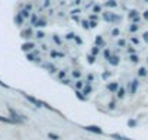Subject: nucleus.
Masks as SVG:
<instances>
[{
  "label": "nucleus",
  "instance_id": "1",
  "mask_svg": "<svg viewBox=\"0 0 148 140\" xmlns=\"http://www.w3.org/2000/svg\"><path fill=\"white\" fill-rule=\"evenodd\" d=\"M8 111H9V114H10V118H12L13 121H16V124H21L22 121H26V117L21 115V114H19L18 111H15L13 108L8 107Z\"/></svg>",
  "mask_w": 148,
  "mask_h": 140
},
{
  "label": "nucleus",
  "instance_id": "2",
  "mask_svg": "<svg viewBox=\"0 0 148 140\" xmlns=\"http://www.w3.org/2000/svg\"><path fill=\"white\" fill-rule=\"evenodd\" d=\"M103 19L108 21V22H119L121 21V16L119 15H115V13H103Z\"/></svg>",
  "mask_w": 148,
  "mask_h": 140
},
{
  "label": "nucleus",
  "instance_id": "3",
  "mask_svg": "<svg viewBox=\"0 0 148 140\" xmlns=\"http://www.w3.org/2000/svg\"><path fill=\"white\" fill-rule=\"evenodd\" d=\"M25 98L31 102V104H34L36 108H41V107H44V102L42 101H39V99H36V98H34V96H29V95H26L25 94Z\"/></svg>",
  "mask_w": 148,
  "mask_h": 140
},
{
  "label": "nucleus",
  "instance_id": "4",
  "mask_svg": "<svg viewBox=\"0 0 148 140\" xmlns=\"http://www.w3.org/2000/svg\"><path fill=\"white\" fill-rule=\"evenodd\" d=\"M86 130H89V131H92V133H96V134H102V133H103L97 125H89V127H86Z\"/></svg>",
  "mask_w": 148,
  "mask_h": 140
},
{
  "label": "nucleus",
  "instance_id": "5",
  "mask_svg": "<svg viewBox=\"0 0 148 140\" xmlns=\"http://www.w3.org/2000/svg\"><path fill=\"white\" fill-rule=\"evenodd\" d=\"M42 66H44V67H45V69L48 70V72H51V73H55V72H57L55 66H54V64H51V63H44Z\"/></svg>",
  "mask_w": 148,
  "mask_h": 140
},
{
  "label": "nucleus",
  "instance_id": "6",
  "mask_svg": "<svg viewBox=\"0 0 148 140\" xmlns=\"http://www.w3.org/2000/svg\"><path fill=\"white\" fill-rule=\"evenodd\" d=\"M108 60H109V63H110L112 66H118V64H119V57H118V55H110Z\"/></svg>",
  "mask_w": 148,
  "mask_h": 140
},
{
  "label": "nucleus",
  "instance_id": "7",
  "mask_svg": "<svg viewBox=\"0 0 148 140\" xmlns=\"http://www.w3.org/2000/svg\"><path fill=\"white\" fill-rule=\"evenodd\" d=\"M21 37L29 40V38L32 37V29H25V31H22V32H21Z\"/></svg>",
  "mask_w": 148,
  "mask_h": 140
},
{
  "label": "nucleus",
  "instance_id": "8",
  "mask_svg": "<svg viewBox=\"0 0 148 140\" xmlns=\"http://www.w3.org/2000/svg\"><path fill=\"white\" fill-rule=\"evenodd\" d=\"M108 89H109L110 92H116V91L119 89V85H118L116 82H112V83H109V85H108Z\"/></svg>",
  "mask_w": 148,
  "mask_h": 140
},
{
  "label": "nucleus",
  "instance_id": "9",
  "mask_svg": "<svg viewBox=\"0 0 148 140\" xmlns=\"http://www.w3.org/2000/svg\"><path fill=\"white\" fill-rule=\"evenodd\" d=\"M35 45H34V42H25L23 45H22V50L23 51H29V50H32Z\"/></svg>",
  "mask_w": 148,
  "mask_h": 140
},
{
  "label": "nucleus",
  "instance_id": "10",
  "mask_svg": "<svg viewBox=\"0 0 148 140\" xmlns=\"http://www.w3.org/2000/svg\"><path fill=\"white\" fill-rule=\"evenodd\" d=\"M136 86H138V80L135 79V80H132V82H131V88H129V92H131V94H135V91H136Z\"/></svg>",
  "mask_w": 148,
  "mask_h": 140
},
{
  "label": "nucleus",
  "instance_id": "11",
  "mask_svg": "<svg viewBox=\"0 0 148 140\" xmlns=\"http://www.w3.org/2000/svg\"><path fill=\"white\" fill-rule=\"evenodd\" d=\"M118 3L115 2V0H108V2L105 3V8H116Z\"/></svg>",
  "mask_w": 148,
  "mask_h": 140
},
{
  "label": "nucleus",
  "instance_id": "12",
  "mask_svg": "<svg viewBox=\"0 0 148 140\" xmlns=\"http://www.w3.org/2000/svg\"><path fill=\"white\" fill-rule=\"evenodd\" d=\"M103 45H105L103 38H102L100 35H97V37H96V47H103Z\"/></svg>",
  "mask_w": 148,
  "mask_h": 140
},
{
  "label": "nucleus",
  "instance_id": "13",
  "mask_svg": "<svg viewBox=\"0 0 148 140\" xmlns=\"http://www.w3.org/2000/svg\"><path fill=\"white\" fill-rule=\"evenodd\" d=\"M0 121L6 123V124H16V121H13L12 118H5V117H2V115H0Z\"/></svg>",
  "mask_w": 148,
  "mask_h": 140
},
{
  "label": "nucleus",
  "instance_id": "14",
  "mask_svg": "<svg viewBox=\"0 0 148 140\" xmlns=\"http://www.w3.org/2000/svg\"><path fill=\"white\" fill-rule=\"evenodd\" d=\"M15 22H16V25H22V24L25 22V19H23L21 15H16V16H15Z\"/></svg>",
  "mask_w": 148,
  "mask_h": 140
},
{
  "label": "nucleus",
  "instance_id": "15",
  "mask_svg": "<svg viewBox=\"0 0 148 140\" xmlns=\"http://www.w3.org/2000/svg\"><path fill=\"white\" fill-rule=\"evenodd\" d=\"M47 25V21H44V19H38V22L34 25V26H39V28H42V26H45Z\"/></svg>",
  "mask_w": 148,
  "mask_h": 140
},
{
  "label": "nucleus",
  "instance_id": "16",
  "mask_svg": "<svg viewBox=\"0 0 148 140\" xmlns=\"http://www.w3.org/2000/svg\"><path fill=\"white\" fill-rule=\"evenodd\" d=\"M116 95H118V98H123V96H125V89H123V88H119V89L116 91Z\"/></svg>",
  "mask_w": 148,
  "mask_h": 140
},
{
  "label": "nucleus",
  "instance_id": "17",
  "mask_svg": "<svg viewBox=\"0 0 148 140\" xmlns=\"http://www.w3.org/2000/svg\"><path fill=\"white\" fill-rule=\"evenodd\" d=\"M19 15H21V16H22V18L25 19V18H28V16H29V10H26V9H22Z\"/></svg>",
  "mask_w": 148,
  "mask_h": 140
},
{
  "label": "nucleus",
  "instance_id": "18",
  "mask_svg": "<svg viewBox=\"0 0 148 140\" xmlns=\"http://www.w3.org/2000/svg\"><path fill=\"white\" fill-rule=\"evenodd\" d=\"M51 57L55 58V57H64L62 53H58V51H51Z\"/></svg>",
  "mask_w": 148,
  "mask_h": 140
},
{
  "label": "nucleus",
  "instance_id": "19",
  "mask_svg": "<svg viewBox=\"0 0 148 140\" xmlns=\"http://www.w3.org/2000/svg\"><path fill=\"white\" fill-rule=\"evenodd\" d=\"M90 92H92V86H86V88H83V91H82L83 95H89Z\"/></svg>",
  "mask_w": 148,
  "mask_h": 140
},
{
  "label": "nucleus",
  "instance_id": "20",
  "mask_svg": "<svg viewBox=\"0 0 148 140\" xmlns=\"http://www.w3.org/2000/svg\"><path fill=\"white\" fill-rule=\"evenodd\" d=\"M76 96H77L80 101H86V96L82 94V91H77V92H76Z\"/></svg>",
  "mask_w": 148,
  "mask_h": 140
},
{
  "label": "nucleus",
  "instance_id": "21",
  "mask_svg": "<svg viewBox=\"0 0 148 140\" xmlns=\"http://www.w3.org/2000/svg\"><path fill=\"white\" fill-rule=\"evenodd\" d=\"M76 88H77V91H80V89H83V88H84V83H83L82 80H77V83H76Z\"/></svg>",
  "mask_w": 148,
  "mask_h": 140
},
{
  "label": "nucleus",
  "instance_id": "22",
  "mask_svg": "<svg viewBox=\"0 0 148 140\" xmlns=\"http://www.w3.org/2000/svg\"><path fill=\"white\" fill-rule=\"evenodd\" d=\"M147 75V70L144 69V67H141L139 70H138V76H145Z\"/></svg>",
  "mask_w": 148,
  "mask_h": 140
},
{
  "label": "nucleus",
  "instance_id": "23",
  "mask_svg": "<svg viewBox=\"0 0 148 140\" xmlns=\"http://www.w3.org/2000/svg\"><path fill=\"white\" fill-rule=\"evenodd\" d=\"M87 61H89L90 64H93V63L96 61V58H95V55H92V54H89V55H87Z\"/></svg>",
  "mask_w": 148,
  "mask_h": 140
},
{
  "label": "nucleus",
  "instance_id": "24",
  "mask_svg": "<svg viewBox=\"0 0 148 140\" xmlns=\"http://www.w3.org/2000/svg\"><path fill=\"white\" fill-rule=\"evenodd\" d=\"M82 76V72H79V70H74L73 72V78H76V79H79Z\"/></svg>",
  "mask_w": 148,
  "mask_h": 140
},
{
  "label": "nucleus",
  "instance_id": "25",
  "mask_svg": "<svg viewBox=\"0 0 148 140\" xmlns=\"http://www.w3.org/2000/svg\"><path fill=\"white\" fill-rule=\"evenodd\" d=\"M36 22H38V16H36V15H32V16H31V24L35 25Z\"/></svg>",
  "mask_w": 148,
  "mask_h": 140
},
{
  "label": "nucleus",
  "instance_id": "26",
  "mask_svg": "<svg viewBox=\"0 0 148 140\" xmlns=\"http://www.w3.org/2000/svg\"><path fill=\"white\" fill-rule=\"evenodd\" d=\"M100 10H102V8H100V6H97V5L93 8V13H95V15H96V13H99Z\"/></svg>",
  "mask_w": 148,
  "mask_h": 140
},
{
  "label": "nucleus",
  "instance_id": "27",
  "mask_svg": "<svg viewBox=\"0 0 148 140\" xmlns=\"http://www.w3.org/2000/svg\"><path fill=\"white\" fill-rule=\"evenodd\" d=\"M82 25H83V28H84V29H89V28H90V25H89V22H87V21H82Z\"/></svg>",
  "mask_w": 148,
  "mask_h": 140
},
{
  "label": "nucleus",
  "instance_id": "28",
  "mask_svg": "<svg viewBox=\"0 0 148 140\" xmlns=\"http://www.w3.org/2000/svg\"><path fill=\"white\" fill-rule=\"evenodd\" d=\"M129 31H131V32L138 31V25H135V24H134V25H131V26H129Z\"/></svg>",
  "mask_w": 148,
  "mask_h": 140
},
{
  "label": "nucleus",
  "instance_id": "29",
  "mask_svg": "<svg viewBox=\"0 0 148 140\" xmlns=\"http://www.w3.org/2000/svg\"><path fill=\"white\" fill-rule=\"evenodd\" d=\"M138 60H139V58H138V55H135V54H132V55H131V61H132V63H138Z\"/></svg>",
  "mask_w": 148,
  "mask_h": 140
},
{
  "label": "nucleus",
  "instance_id": "30",
  "mask_svg": "<svg viewBox=\"0 0 148 140\" xmlns=\"http://www.w3.org/2000/svg\"><path fill=\"white\" fill-rule=\"evenodd\" d=\"M48 137H49V139H52V140H58V139H60V137H58L57 134H54V133H49V134H48Z\"/></svg>",
  "mask_w": 148,
  "mask_h": 140
},
{
  "label": "nucleus",
  "instance_id": "31",
  "mask_svg": "<svg viewBox=\"0 0 148 140\" xmlns=\"http://www.w3.org/2000/svg\"><path fill=\"white\" fill-rule=\"evenodd\" d=\"M74 41H76V42H77V44H80V45H82V44H83V40H82V38H80V37H77V35H76V37H74Z\"/></svg>",
  "mask_w": 148,
  "mask_h": 140
},
{
  "label": "nucleus",
  "instance_id": "32",
  "mask_svg": "<svg viewBox=\"0 0 148 140\" xmlns=\"http://www.w3.org/2000/svg\"><path fill=\"white\" fill-rule=\"evenodd\" d=\"M74 37H76V35H74L73 32H68V34L65 35V38H67V40H74Z\"/></svg>",
  "mask_w": 148,
  "mask_h": 140
},
{
  "label": "nucleus",
  "instance_id": "33",
  "mask_svg": "<svg viewBox=\"0 0 148 140\" xmlns=\"http://www.w3.org/2000/svg\"><path fill=\"white\" fill-rule=\"evenodd\" d=\"M97 53H99V47H93L92 48V55H96Z\"/></svg>",
  "mask_w": 148,
  "mask_h": 140
},
{
  "label": "nucleus",
  "instance_id": "34",
  "mask_svg": "<svg viewBox=\"0 0 148 140\" xmlns=\"http://www.w3.org/2000/svg\"><path fill=\"white\" fill-rule=\"evenodd\" d=\"M135 16H136V10H131V12H129V18H131V19H134Z\"/></svg>",
  "mask_w": 148,
  "mask_h": 140
},
{
  "label": "nucleus",
  "instance_id": "35",
  "mask_svg": "<svg viewBox=\"0 0 148 140\" xmlns=\"http://www.w3.org/2000/svg\"><path fill=\"white\" fill-rule=\"evenodd\" d=\"M93 80H95V76H93V75H89V76H87V83H92Z\"/></svg>",
  "mask_w": 148,
  "mask_h": 140
},
{
  "label": "nucleus",
  "instance_id": "36",
  "mask_svg": "<svg viewBox=\"0 0 148 140\" xmlns=\"http://www.w3.org/2000/svg\"><path fill=\"white\" fill-rule=\"evenodd\" d=\"M112 35H113V37H118V35H119V29H116V28H115V29L112 31Z\"/></svg>",
  "mask_w": 148,
  "mask_h": 140
},
{
  "label": "nucleus",
  "instance_id": "37",
  "mask_svg": "<svg viewBox=\"0 0 148 140\" xmlns=\"http://www.w3.org/2000/svg\"><path fill=\"white\" fill-rule=\"evenodd\" d=\"M36 38H44V32L42 31H38L36 32Z\"/></svg>",
  "mask_w": 148,
  "mask_h": 140
},
{
  "label": "nucleus",
  "instance_id": "38",
  "mask_svg": "<svg viewBox=\"0 0 148 140\" xmlns=\"http://www.w3.org/2000/svg\"><path fill=\"white\" fill-rule=\"evenodd\" d=\"M125 44H126V41H125V40H121V41L118 42V45H119V47H125Z\"/></svg>",
  "mask_w": 148,
  "mask_h": 140
},
{
  "label": "nucleus",
  "instance_id": "39",
  "mask_svg": "<svg viewBox=\"0 0 148 140\" xmlns=\"http://www.w3.org/2000/svg\"><path fill=\"white\" fill-rule=\"evenodd\" d=\"M54 41H55V42H57V44H58V45H60V44H61V40H60V38H58V37H57V35H54Z\"/></svg>",
  "mask_w": 148,
  "mask_h": 140
},
{
  "label": "nucleus",
  "instance_id": "40",
  "mask_svg": "<svg viewBox=\"0 0 148 140\" xmlns=\"http://www.w3.org/2000/svg\"><path fill=\"white\" fill-rule=\"evenodd\" d=\"M103 54H105V57H106V58H109V57H110V51H109V50H105V53H103Z\"/></svg>",
  "mask_w": 148,
  "mask_h": 140
},
{
  "label": "nucleus",
  "instance_id": "41",
  "mask_svg": "<svg viewBox=\"0 0 148 140\" xmlns=\"http://www.w3.org/2000/svg\"><path fill=\"white\" fill-rule=\"evenodd\" d=\"M64 76H65V72H64V70H62V72H60V73H58V78H60V79H62Z\"/></svg>",
  "mask_w": 148,
  "mask_h": 140
},
{
  "label": "nucleus",
  "instance_id": "42",
  "mask_svg": "<svg viewBox=\"0 0 148 140\" xmlns=\"http://www.w3.org/2000/svg\"><path fill=\"white\" fill-rule=\"evenodd\" d=\"M96 19H97V16H96V15H90V21L96 22Z\"/></svg>",
  "mask_w": 148,
  "mask_h": 140
},
{
  "label": "nucleus",
  "instance_id": "43",
  "mask_svg": "<svg viewBox=\"0 0 148 140\" xmlns=\"http://www.w3.org/2000/svg\"><path fill=\"white\" fill-rule=\"evenodd\" d=\"M89 25H90V28H95L97 24H96V22H93V21H90V22H89Z\"/></svg>",
  "mask_w": 148,
  "mask_h": 140
},
{
  "label": "nucleus",
  "instance_id": "44",
  "mask_svg": "<svg viewBox=\"0 0 148 140\" xmlns=\"http://www.w3.org/2000/svg\"><path fill=\"white\" fill-rule=\"evenodd\" d=\"M44 8H49V0H45L44 2Z\"/></svg>",
  "mask_w": 148,
  "mask_h": 140
},
{
  "label": "nucleus",
  "instance_id": "45",
  "mask_svg": "<svg viewBox=\"0 0 148 140\" xmlns=\"http://www.w3.org/2000/svg\"><path fill=\"white\" fill-rule=\"evenodd\" d=\"M132 21H134V24H135V25H136V24H138V22H139V18H138V16H135V18H134V19H132Z\"/></svg>",
  "mask_w": 148,
  "mask_h": 140
},
{
  "label": "nucleus",
  "instance_id": "46",
  "mask_svg": "<svg viewBox=\"0 0 148 140\" xmlns=\"http://www.w3.org/2000/svg\"><path fill=\"white\" fill-rule=\"evenodd\" d=\"M71 13H73V15H77V13H80V10H79V9H74Z\"/></svg>",
  "mask_w": 148,
  "mask_h": 140
},
{
  "label": "nucleus",
  "instance_id": "47",
  "mask_svg": "<svg viewBox=\"0 0 148 140\" xmlns=\"http://www.w3.org/2000/svg\"><path fill=\"white\" fill-rule=\"evenodd\" d=\"M102 78H103V79H108V78H109V73H103Z\"/></svg>",
  "mask_w": 148,
  "mask_h": 140
},
{
  "label": "nucleus",
  "instance_id": "48",
  "mask_svg": "<svg viewBox=\"0 0 148 140\" xmlns=\"http://www.w3.org/2000/svg\"><path fill=\"white\" fill-rule=\"evenodd\" d=\"M62 83H64V85H68L70 80H68V79H62Z\"/></svg>",
  "mask_w": 148,
  "mask_h": 140
},
{
  "label": "nucleus",
  "instance_id": "49",
  "mask_svg": "<svg viewBox=\"0 0 148 140\" xmlns=\"http://www.w3.org/2000/svg\"><path fill=\"white\" fill-rule=\"evenodd\" d=\"M131 41H132V42H134V44H138V38H132V40H131Z\"/></svg>",
  "mask_w": 148,
  "mask_h": 140
},
{
  "label": "nucleus",
  "instance_id": "50",
  "mask_svg": "<svg viewBox=\"0 0 148 140\" xmlns=\"http://www.w3.org/2000/svg\"><path fill=\"white\" fill-rule=\"evenodd\" d=\"M109 108H110V110H113V108H115V102H110V105H109Z\"/></svg>",
  "mask_w": 148,
  "mask_h": 140
},
{
  "label": "nucleus",
  "instance_id": "51",
  "mask_svg": "<svg viewBox=\"0 0 148 140\" xmlns=\"http://www.w3.org/2000/svg\"><path fill=\"white\" fill-rule=\"evenodd\" d=\"M144 40H145V41H148V32H145V34H144Z\"/></svg>",
  "mask_w": 148,
  "mask_h": 140
},
{
  "label": "nucleus",
  "instance_id": "52",
  "mask_svg": "<svg viewBox=\"0 0 148 140\" xmlns=\"http://www.w3.org/2000/svg\"><path fill=\"white\" fill-rule=\"evenodd\" d=\"M144 18H145V19H148V12H145V13H144Z\"/></svg>",
  "mask_w": 148,
  "mask_h": 140
}]
</instances>
